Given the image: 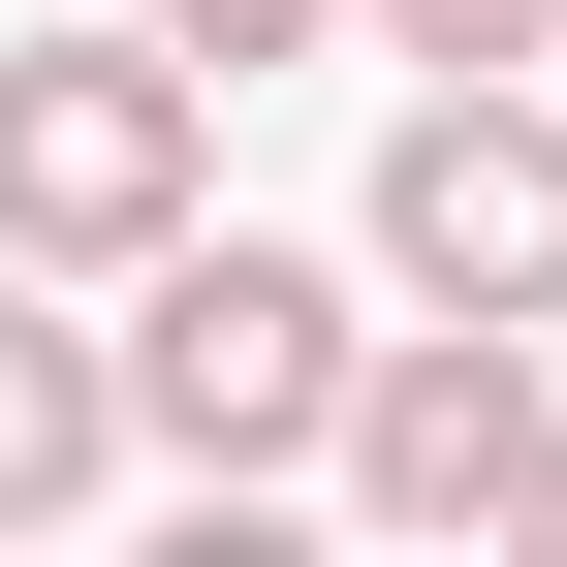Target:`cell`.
Wrapping results in <instances>:
<instances>
[{
	"instance_id": "8992f818",
	"label": "cell",
	"mask_w": 567,
	"mask_h": 567,
	"mask_svg": "<svg viewBox=\"0 0 567 567\" xmlns=\"http://www.w3.org/2000/svg\"><path fill=\"white\" fill-rule=\"evenodd\" d=\"M410 95H567V0H347Z\"/></svg>"
},
{
	"instance_id": "277c9868",
	"label": "cell",
	"mask_w": 567,
	"mask_h": 567,
	"mask_svg": "<svg viewBox=\"0 0 567 567\" xmlns=\"http://www.w3.org/2000/svg\"><path fill=\"white\" fill-rule=\"evenodd\" d=\"M347 252H379V316H505V347H567V95H379Z\"/></svg>"
},
{
	"instance_id": "3957f363",
	"label": "cell",
	"mask_w": 567,
	"mask_h": 567,
	"mask_svg": "<svg viewBox=\"0 0 567 567\" xmlns=\"http://www.w3.org/2000/svg\"><path fill=\"white\" fill-rule=\"evenodd\" d=\"M536 473H567V347H505V316H379V379H347V473H316V505L379 536V567H505Z\"/></svg>"
},
{
	"instance_id": "52a82bcc",
	"label": "cell",
	"mask_w": 567,
	"mask_h": 567,
	"mask_svg": "<svg viewBox=\"0 0 567 567\" xmlns=\"http://www.w3.org/2000/svg\"><path fill=\"white\" fill-rule=\"evenodd\" d=\"M126 567H379V536H347V505H221V473H189V505L126 536Z\"/></svg>"
},
{
	"instance_id": "7a4b0ae2",
	"label": "cell",
	"mask_w": 567,
	"mask_h": 567,
	"mask_svg": "<svg viewBox=\"0 0 567 567\" xmlns=\"http://www.w3.org/2000/svg\"><path fill=\"white\" fill-rule=\"evenodd\" d=\"M189 221H221V95L126 0H32L0 32V284H158Z\"/></svg>"
},
{
	"instance_id": "9c48e42d",
	"label": "cell",
	"mask_w": 567,
	"mask_h": 567,
	"mask_svg": "<svg viewBox=\"0 0 567 567\" xmlns=\"http://www.w3.org/2000/svg\"><path fill=\"white\" fill-rule=\"evenodd\" d=\"M505 567H567V473H536V505H505Z\"/></svg>"
},
{
	"instance_id": "6da1fadb",
	"label": "cell",
	"mask_w": 567,
	"mask_h": 567,
	"mask_svg": "<svg viewBox=\"0 0 567 567\" xmlns=\"http://www.w3.org/2000/svg\"><path fill=\"white\" fill-rule=\"evenodd\" d=\"M95 347H126V442H158V473L316 505V473H347V379H379V252H252V221H189L158 284H95Z\"/></svg>"
},
{
	"instance_id": "5b68a950",
	"label": "cell",
	"mask_w": 567,
	"mask_h": 567,
	"mask_svg": "<svg viewBox=\"0 0 567 567\" xmlns=\"http://www.w3.org/2000/svg\"><path fill=\"white\" fill-rule=\"evenodd\" d=\"M95 473H126V347L95 316H0V567L95 536Z\"/></svg>"
},
{
	"instance_id": "30bf717a",
	"label": "cell",
	"mask_w": 567,
	"mask_h": 567,
	"mask_svg": "<svg viewBox=\"0 0 567 567\" xmlns=\"http://www.w3.org/2000/svg\"><path fill=\"white\" fill-rule=\"evenodd\" d=\"M0 32H32V0H0Z\"/></svg>"
},
{
	"instance_id": "ba28073f",
	"label": "cell",
	"mask_w": 567,
	"mask_h": 567,
	"mask_svg": "<svg viewBox=\"0 0 567 567\" xmlns=\"http://www.w3.org/2000/svg\"><path fill=\"white\" fill-rule=\"evenodd\" d=\"M126 32H158V63H189V95H252V63H316V32H347V0H126Z\"/></svg>"
}]
</instances>
